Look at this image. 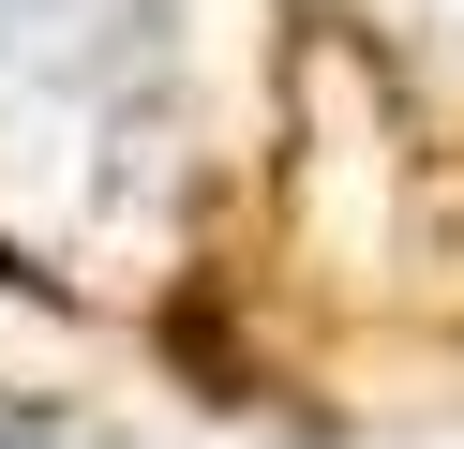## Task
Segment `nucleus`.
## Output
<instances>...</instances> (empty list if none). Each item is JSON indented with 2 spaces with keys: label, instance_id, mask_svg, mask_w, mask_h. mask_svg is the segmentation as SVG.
Wrapping results in <instances>:
<instances>
[{
  "label": "nucleus",
  "instance_id": "f257e3e1",
  "mask_svg": "<svg viewBox=\"0 0 464 449\" xmlns=\"http://www.w3.org/2000/svg\"><path fill=\"white\" fill-rule=\"evenodd\" d=\"M0 449H91V419H61V405H15V389H0Z\"/></svg>",
  "mask_w": 464,
  "mask_h": 449
}]
</instances>
